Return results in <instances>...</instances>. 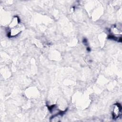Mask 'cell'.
<instances>
[{
  "mask_svg": "<svg viewBox=\"0 0 122 122\" xmlns=\"http://www.w3.org/2000/svg\"><path fill=\"white\" fill-rule=\"evenodd\" d=\"M122 114V107L120 104L116 103L114 104L112 111V115L113 119H116L119 118Z\"/></svg>",
  "mask_w": 122,
  "mask_h": 122,
  "instance_id": "6da1fadb",
  "label": "cell"
}]
</instances>
